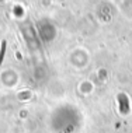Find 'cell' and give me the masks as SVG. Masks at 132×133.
Wrapping results in <instances>:
<instances>
[{
    "mask_svg": "<svg viewBox=\"0 0 132 133\" xmlns=\"http://www.w3.org/2000/svg\"><path fill=\"white\" fill-rule=\"evenodd\" d=\"M4 52H6V41H3V43H2V50H0V64H2V62H3Z\"/></svg>",
    "mask_w": 132,
    "mask_h": 133,
    "instance_id": "obj_1",
    "label": "cell"
}]
</instances>
